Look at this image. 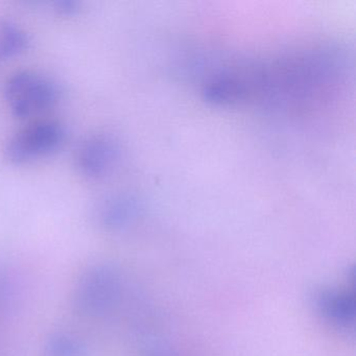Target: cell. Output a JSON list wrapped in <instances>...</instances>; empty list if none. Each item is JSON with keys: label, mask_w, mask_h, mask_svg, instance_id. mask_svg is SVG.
Segmentation results:
<instances>
[{"label": "cell", "mask_w": 356, "mask_h": 356, "mask_svg": "<svg viewBox=\"0 0 356 356\" xmlns=\"http://www.w3.org/2000/svg\"><path fill=\"white\" fill-rule=\"evenodd\" d=\"M318 306L325 316L335 323H347L351 321L354 314V303L347 296L337 293H321Z\"/></svg>", "instance_id": "obj_7"}, {"label": "cell", "mask_w": 356, "mask_h": 356, "mask_svg": "<svg viewBox=\"0 0 356 356\" xmlns=\"http://www.w3.org/2000/svg\"><path fill=\"white\" fill-rule=\"evenodd\" d=\"M59 99L57 84L36 72H19L6 85V99L14 115L20 118L36 115L53 107Z\"/></svg>", "instance_id": "obj_1"}, {"label": "cell", "mask_w": 356, "mask_h": 356, "mask_svg": "<svg viewBox=\"0 0 356 356\" xmlns=\"http://www.w3.org/2000/svg\"><path fill=\"white\" fill-rule=\"evenodd\" d=\"M28 47V35L22 29L13 22H0V59L17 57Z\"/></svg>", "instance_id": "obj_6"}, {"label": "cell", "mask_w": 356, "mask_h": 356, "mask_svg": "<svg viewBox=\"0 0 356 356\" xmlns=\"http://www.w3.org/2000/svg\"><path fill=\"white\" fill-rule=\"evenodd\" d=\"M113 291L114 278L109 270L95 268L79 287V305L87 312H101L111 301Z\"/></svg>", "instance_id": "obj_4"}, {"label": "cell", "mask_w": 356, "mask_h": 356, "mask_svg": "<svg viewBox=\"0 0 356 356\" xmlns=\"http://www.w3.org/2000/svg\"><path fill=\"white\" fill-rule=\"evenodd\" d=\"M66 138L60 122L43 120L18 131L6 145V157L14 164H26L57 152Z\"/></svg>", "instance_id": "obj_2"}, {"label": "cell", "mask_w": 356, "mask_h": 356, "mask_svg": "<svg viewBox=\"0 0 356 356\" xmlns=\"http://www.w3.org/2000/svg\"><path fill=\"white\" fill-rule=\"evenodd\" d=\"M51 351L54 356H76L78 353V347L72 339L60 337L54 341Z\"/></svg>", "instance_id": "obj_8"}, {"label": "cell", "mask_w": 356, "mask_h": 356, "mask_svg": "<svg viewBox=\"0 0 356 356\" xmlns=\"http://www.w3.org/2000/svg\"><path fill=\"white\" fill-rule=\"evenodd\" d=\"M118 141L108 134H95L85 139L76 155L79 172L89 180H101L115 168L120 159Z\"/></svg>", "instance_id": "obj_3"}, {"label": "cell", "mask_w": 356, "mask_h": 356, "mask_svg": "<svg viewBox=\"0 0 356 356\" xmlns=\"http://www.w3.org/2000/svg\"><path fill=\"white\" fill-rule=\"evenodd\" d=\"M136 202L127 195H116L104 201L97 209V218L108 228L126 225L136 212Z\"/></svg>", "instance_id": "obj_5"}]
</instances>
